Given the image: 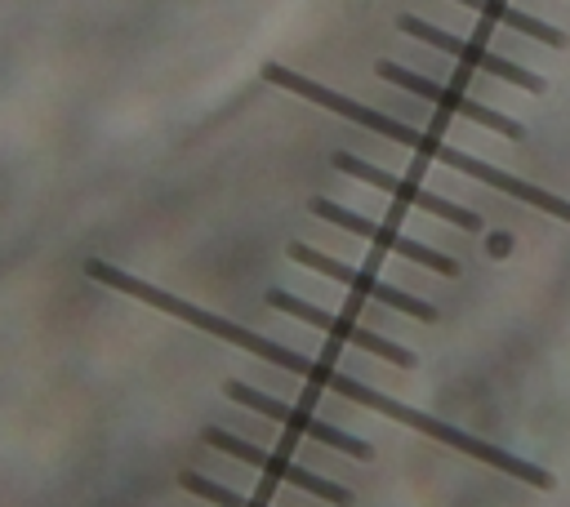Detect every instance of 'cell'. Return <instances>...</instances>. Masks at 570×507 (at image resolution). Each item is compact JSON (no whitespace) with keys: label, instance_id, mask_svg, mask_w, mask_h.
Here are the masks:
<instances>
[{"label":"cell","instance_id":"cell-6","mask_svg":"<svg viewBox=\"0 0 570 507\" xmlns=\"http://www.w3.org/2000/svg\"><path fill=\"white\" fill-rule=\"evenodd\" d=\"M236 405H245V409H258L263 418H276V422H285V427H294V431H303V436H312V440H321V445H330V449H338V454H347V458H374V449L361 440V436H352V431H343V427H334V422H321L316 414H307L303 405H289V400H276V396H267V391H258V387H249V382H227L223 387Z\"/></svg>","mask_w":570,"mask_h":507},{"label":"cell","instance_id":"cell-1","mask_svg":"<svg viewBox=\"0 0 570 507\" xmlns=\"http://www.w3.org/2000/svg\"><path fill=\"white\" fill-rule=\"evenodd\" d=\"M85 276L98 280V285H107V289H120V294L156 307V311H165V316H178V320H187V325H196V329H205V334H214V338H223V342H232V347L267 360L276 369H289V374H298V378H307L316 387H325V378L334 374L325 360H307V356H298V351H289V347H281V342H272V338H263V334H254V329H245V325H236L227 316H214V311H205V307H196V302H187L178 294H165V289H156V285H147V280H138V276L102 262V258H89L85 262Z\"/></svg>","mask_w":570,"mask_h":507},{"label":"cell","instance_id":"cell-10","mask_svg":"<svg viewBox=\"0 0 570 507\" xmlns=\"http://www.w3.org/2000/svg\"><path fill=\"white\" fill-rule=\"evenodd\" d=\"M307 209H312L316 218H325V222H334V227L352 231V236L374 240V245H379V249H387V254H401V258H410V262H419V267L436 271V276H454V271H459V262H454L450 254H436V249H428V245H419V240H410V236H401V231H392V227H379L374 218H361V213H352V209L334 205L330 196H312V200H307Z\"/></svg>","mask_w":570,"mask_h":507},{"label":"cell","instance_id":"cell-2","mask_svg":"<svg viewBox=\"0 0 570 507\" xmlns=\"http://www.w3.org/2000/svg\"><path fill=\"white\" fill-rule=\"evenodd\" d=\"M325 387L334 396L361 405V409H374V414H383L392 422H405V427H414V431H423V436H432V440H441V445H450V449H459V454H468V458H476L485 467H499V471H508V476H517V480H525L534 489H552L557 485L552 471H543L539 463H525V458H517V454H508V449H499V445H490V440H481V436H472L463 427H450V422H441V418H432L423 409H410V405H401V400H392V396H383V391H374V387H365V382H356V378H347L338 369L325 378Z\"/></svg>","mask_w":570,"mask_h":507},{"label":"cell","instance_id":"cell-4","mask_svg":"<svg viewBox=\"0 0 570 507\" xmlns=\"http://www.w3.org/2000/svg\"><path fill=\"white\" fill-rule=\"evenodd\" d=\"M396 27H401L405 36H414V40H423V44H432V49H441V53L459 58L463 67H476V71H485V76H494V80H508V84H517V89H525V93H543V89H548V80H543V76H534V71H525V67L508 62L503 53H490V49H485V44H476V40L450 36V31H441V27H432V22L414 18V13H401V18H396Z\"/></svg>","mask_w":570,"mask_h":507},{"label":"cell","instance_id":"cell-3","mask_svg":"<svg viewBox=\"0 0 570 507\" xmlns=\"http://www.w3.org/2000/svg\"><path fill=\"white\" fill-rule=\"evenodd\" d=\"M374 71H379V80H387V84H396V89H410V93L436 102V107L450 111V116L476 120V125H485V129H494V133H503V138H512V142L525 138V125H521V120H512V116H503V111H490L485 102H476V98H468V93H459V89H450V84H441V80H428V76H419V71H410V67H401V62H392V58H379Z\"/></svg>","mask_w":570,"mask_h":507},{"label":"cell","instance_id":"cell-5","mask_svg":"<svg viewBox=\"0 0 570 507\" xmlns=\"http://www.w3.org/2000/svg\"><path fill=\"white\" fill-rule=\"evenodd\" d=\"M267 302H272L276 311H285V316H298V320L312 325V329H325V334L338 338V342H352V347H361V351H370V356H379V360H392L396 369H410V365H414V351H405L401 342H392V338H383V334H374V329H365V325H356V320H347V316H338V311H325V307H316V302H307V298H298V294L272 289Z\"/></svg>","mask_w":570,"mask_h":507},{"label":"cell","instance_id":"cell-13","mask_svg":"<svg viewBox=\"0 0 570 507\" xmlns=\"http://www.w3.org/2000/svg\"><path fill=\"white\" fill-rule=\"evenodd\" d=\"M490 254H494V258L508 254V236H490Z\"/></svg>","mask_w":570,"mask_h":507},{"label":"cell","instance_id":"cell-11","mask_svg":"<svg viewBox=\"0 0 570 507\" xmlns=\"http://www.w3.org/2000/svg\"><path fill=\"white\" fill-rule=\"evenodd\" d=\"M459 4L476 9L485 22H503V27H512V31H521V36H534V40H543V44H552V49L566 44V36H561L552 22H543V18H534V13H521V9L508 4V0H459Z\"/></svg>","mask_w":570,"mask_h":507},{"label":"cell","instance_id":"cell-9","mask_svg":"<svg viewBox=\"0 0 570 507\" xmlns=\"http://www.w3.org/2000/svg\"><path fill=\"white\" fill-rule=\"evenodd\" d=\"M330 165L343 169V173H352V178H361V182H370V187H379V191H387L392 200L414 205V209H423V213H432V218H445V222H454V227H463V231H476V227H481V218H476L472 209H459L454 200L432 196V191L414 187L410 178H396V173H387V169H379V165H370V160H361V156H352V151H334Z\"/></svg>","mask_w":570,"mask_h":507},{"label":"cell","instance_id":"cell-8","mask_svg":"<svg viewBox=\"0 0 570 507\" xmlns=\"http://www.w3.org/2000/svg\"><path fill=\"white\" fill-rule=\"evenodd\" d=\"M205 445H209V449H223V454H232V458H240V463H249V467H258L263 476H272V480H281V485H294V489H303V494H312V498H325V503H334V507H347V503H352V494H347L343 485H334V480H325V476H316V471H307V467H298V463H289V458H276V454H267V449H258V445H249V440H240V436H232V431H223V427H209V431H205Z\"/></svg>","mask_w":570,"mask_h":507},{"label":"cell","instance_id":"cell-12","mask_svg":"<svg viewBox=\"0 0 570 507\" xmlns=\"http://www.w3.org/2000/svg\"><path fill=\"white\" fill-rule=\"evenodd\" d=\"M183 489L196 494V498H205V503H214V507H267V503L240 498L236 489H227V485H218V480H209V476H200V471H183Z\"/></svg>","mask_w":570,"mask_h":507},{"label":"cell","instance_id":"cell-7","mask_svg":"<svg viewBox=\"0 0 570 507\" xmlns=\"http://www.w3.org/2000/svg\"><path fill=\"white\" fill-rule=\"evenodd\" d=\"M289 262L312 267V271H321V276H330V280H338V285H347V289H356V294H365V298H374V302H383V307H392V311H401V316L436 320V307H432V302H423V298H414V294H405V289H396V285H383L374 271L347 267V262H338V258H330V254H321V249H312V245H289Z\"/></svg>","mask_w":570,"mask_h":507}]
</instances>
